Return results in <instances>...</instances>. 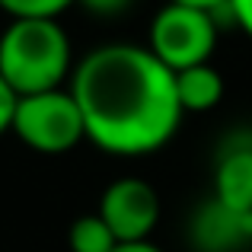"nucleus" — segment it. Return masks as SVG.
<instances>
[{
    "instance_id": "obj_1",
    "label": "nucleus",
    "mask_w": 252,
    "mask_h": 252,
    "mask_svg": "<svg viewBox=\"0 0 252 252\" xmlns=\"http://www.w3.org/2000/svg\"><path fill=\"white\" fill-rule=\"evenodd\" d=\"M86 141L115 157H147L176 137L185 112L176 74L147 45L109 42L86 51L70 74Z\"/></svg>"
},
{
    "instance_id": "obj_2",
    "label": "nucleus",
    "mask_w": 252,
    "mask_h": 252,
    "mask_svg": "<svg viewBox=\"0 0 252 252\" xmlns=\"http://www.w3.org/2000/svg\"><path fill=\"white\" fill-rule=\"evenodd\" d=\"M74 67L70 35L58 19H10L0 32V77L16 96L61 90Z\"/></svg>"
},
{
    "instance_id": "obj_3",
    "label": "nucleus",
    "mask_w": 252,
    "mask_h": 252,
    "mask_svg": "<svg viewBox=\"0 0 252 252\" xmlns=\"http://www.w3.org/2000/svg\"><path fill=\"white\" fill-rule=\"evenodd\" d=\"M10 134H16L35 154H51V157L67 154L80 141H86L83 115L70 86L19 96Z\"/></svg>"
},
{
    "instance_id": "obj_4",
    "label": "nucleus",
    "mask_w": 252,
    "mask_h": 252,
    "mask_svg": "<svg viewBox=\"0 0 252 252\" xmlns=\"http://www.w3.org/2000/svg\"><path fill=\"white\" fill-rule=\"evenodd\" d=\"M220 38V19L214 13L191 10L179 3H163L150 19L147 48L172 74L195 64H208Z\"/></svg>"
},
{
    "instance_id": "obj_5",
    "label": "nucleus",
    "mask_w": 252,
    "mask_h": 252,
    "mask_svg": "<svg viewBox=\"0 0 252 252\" xmlns=\"http://www.w3.org/2000/svg\"><path fill=\"white\" fill-rule=\"evenodd\" d=\"M96 214L109 223L118 243H144L157 230L163 214L160 191L141 176H122L105 185Z\"/></svg>"
},
{
    "instance_id": "obj_6",
    "label": "nucleus",
    "mask_w": 252,
    "mask_h": 252,
    "mask_svg": "<svg viewBox=\"0 0 252 252\" xmlns=\"http://www.w3.org/2000/svg\"><path fill=\"white\" fill-rule=\"evenodd\" d=\"M185 233L195 252H243L252 246V211H236L208 195L191 208Z\"/></svg>"
},
{
    "instance_id": "obj_7",
    "label": "nucleus",
    "mask_w": 252,
    "mask_h": 252,
    "mask_svg": "<svg viewBox=\"0 0 252 252\" xmlns=\"http://www.w3.org/2000/svg\"><path fill=\"white\" fill-rule=\"evenodd\" d=\"M214 198L252 211V128H233L214 154Z\"/></svg>"
},
{
    "instance_id": "obj_8",
    "label": "nucleus",
    "mask_w": 252,
    "mask_h": 252,
    "mask_svg": "<svg viewBox=\"0 0 252 252\" xmlns=\"http://www.w3.org/2000/svg\"><path fill=\"white\" fill-rule=\"evenodd\" d=\"M176 96L185 115H201L220 105L223 99V77L214 64H195L176 74Z\"/></svg>"
},
{
    "instance_id": "obj_9",
    "label": "nucleus",
    "mask_w": 252,
    "mask_h": 252,
    "mask_svg": "<svg viewBox=\"0 0 252 252\" xmlns=\"http://www.w3.org/2000/svg\"><path fill=\"white\" fill-rule=\"evenodd\" d=\"M67 246L70 252H115L118 240L99 214H83L70 223Z\"/></svg>"
},
{
    "instance_id": "obj_10",
    "label": "nucleus",
    "mask_w": 252,
    "mask_h": 252,
    "mask_svg": "<svg viewBox=\"0 0 252 252\" xmlns=\"http://www.w3.org/2000/svg\"><path fill=\"white\" fill-rule=\"evenodd\" d=\"M77 0H0V10L10 19H58Z\"/></svg>"
},
{
    "instance_id": "obj_11",
    "label": "nucleus",
    "mask_w": 252,
    "mask_h": 252,
    "mask_svg": "<svg viewBox=\"0 0 252 252\" xmlns=\"http://www.w3.org/2000/svg\"><path fill=\"white\" fill-rule=\"evenodd\" d=\"M77 3L83 6L86 13H93V16H122V13H128L131 6H134V0H77Z\"/></svg>"
},
{
    "instance_id": "obj_12",
    "label": "nucleus",
    "mask_w": 252,
    "mask_h": 252,
    "mask_svg": "<svg viewBox=\"0 0 252 252\" xmlns=\"http://www.w3.org/2000/svg\"><path fill=\"white\" fill-rule=\"evenodd\" d=\"M16 93H13V86L0 77V137L6 134V131L13 128V112H16Z\"/></svg>"
},
{
    "instance_id": "obj_13",
    "label": "nucleus",
    "mask_w": 252,
    "mask_h": 252,
    "mask_svg": "<svg viewBox=\"0 0 252 252\" xmlns=\"http://www.w3.org/2000/svg\"><path fill=\"white\" fill-rule=\"evenodd\" d=\"M227 16H230V23H233L236 29L246 32L252 38V0H230Z\"/></svg>"
},
{
    "instance_id": "obj_14",
    "label": "nucleus",
    "mask_w": 252,
    "mask_h": 252,
    "mask_svg": "<svg viewBox=\"0 0 252 252\" xmlns=\"http://www.w3.org/2000/svg\"><path fill=\"white\" fill-rule=\"evenodd\" d=\"M166 3H179V6H191V10H204V13H214L217 19L223 23H230L227 10H230V0H166Z\"/></svg>"
},
{
    "instance_id": "obj_15",
    "label": "nucleus",
    "mask_w": 252,
    "mask_h": 252,
    "mask_svg": "<svg viewBox=\"0 0 252 252\" xmlns=\"http://www.w3.org/2000/svg\"><path fill=\"white\" fill-rule=\"evenodd\" d=\"M115 252H163L157 243H150V240H144V243H118Z\"/></svg>"
}]
</instances>
